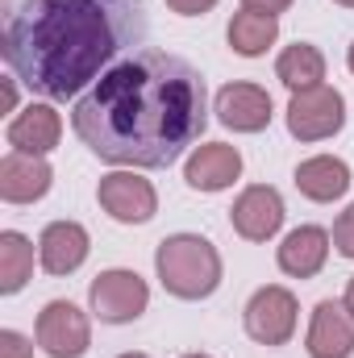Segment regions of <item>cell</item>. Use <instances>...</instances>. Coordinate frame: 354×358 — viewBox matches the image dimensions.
<instances>
[{
	"instance_id": "obj_16",
	"label": "cell",
	"mask_w": 354,
	"mask_h": 358,
	"mask_svg": "<svg viewBox=\"0 0 354 358\" xmlns=\"http://www.w3.org/2000/svg\"><path fill=\"white\" fill-rule=\"evenodd\" d=\"M330 234L321 229V225H296L283 242H279V250H275V263L283 275H292V279H313V275H321L325 267V259H330Z\"/></svg>"
},
{
	"instance_id": "obj_13",
	"label": "cell",
	"mask_w": 354,
	"mask_h": 358,
	"mask_svg": "<svg viewBox=\"0 0 354 358\" xmlns=\"http://www.w3.org/2000/svg\"><path fill=\"white\" fill-rule=\"evenodd\" d=\"M4 138H8V150L42 155V159H46V155L59 146V138H63V117H59L46 100H34V104H25V108L8 121Z\"/></svg>"
},
{
	"instance_id": "obj_19",
	"label": "cell",
	"mask_w": 354,
	"mask_h": 358,
	"mask_svg": "<svg viewBox=\"0 0 354 358\" xmlns=\"http://www.w3.org/2000/svg\"><path fill=\"white\" fill-rule=\"evenodd\" d=\"M225 38H229V50H234V55L259 59V55H267V46H275V38H279V17L255 13V8H238V13L229 17Z\"/></svg>"
},
{
	"instance_id": "obj_30",
	"label": "cell",
	"mask_w": 354,
	"mask_h": 358,
	"mask_svg": "<svg viewBox=\"0 0 354 358\" xmlns=\"http://www.w3.org/2000/svg\"><path fill=\"white\" fill-rule=\"evenodd\" d=\"M334 4H342V8H354V0H334Z\"/></svg>"
},
{
	"instance_id": "obj_27",
	"label": "cell",
	"mask_w": 354,
	"mask_h": 358,
	"mask_svg": "<svg viewBox=\"0 0 354 358\" xmlns=\"http://www.w3.org/2000/svg\"><path fill=\"white\" fill-rule=\"evenodd\" d=\"M346 67L354 71V42H351V50H346Z\"/></svg>"
},
{
	"instance_id": "obj_3",
	"label": "cell",
	"mask_w": 354,
	"mask_h": 358,
	"mask_svg": "<svg viewBox=\"0 0 354 358\" xmlns=\"http://www.w3.org/2000/svg\"><path fill=\"white\" fill-rule=\"evenodd\" d=\"M155 271L159 283L176 300H208L221 287V255L208 238L200 234H171L155 250Z\"/></svg>"
},
{
	"instance_id": "obj_8",
	"label": "cell",
	"mask_w": 354,
	"mask_h": 358,
	"mask_svg": "<svg viewBox=\"0 0 354 358\" xmlns=\"http://www.w3.org/2000/svg\"><path fill=\"white\" fill-rule=\"evenodd\" d=\"M96 200L100 208L121 221V225H146L155 213H159V192L150 179H142L134 167H121V171H108V176L96 183Z\"/></svg>"
},
{
	"instance_id": "obj_26",
	"label": "cell",
	"mask_w": 354,
	"mask_h": 358,
	"mask_svg": "<svg viewBox=\"0 0 354 358\" xmlns=\"http://www.w3.org/2000/svg\"><path fill=\"white\" fill-rule=\"evenodd\" d=\"M342 304L351 308V317H354V275H351V283H346V296H342Z\"/></svg>"
},
{
	"instance_id": "obj_17",
	"label": "cell",
	"mask_w": 354,
	"mask_h": 358,
	"mask_svg": "<svg viewBox=\"0 0 354 358\" xmlns=\"http://www.w3.org/2000/svg\"><path fill=\"white\" fill-rule=\"evenodd\" d=\"M296 187L313 204H334L351 192V167L338 155H313L296 167Z\"/></svg>"
},
{
	"instance_id": "obj_29",
	"label": "cell",
	"mask_w": 354,
	"mask_h": 358,
	"mask_svg": "<svg viewBox=\"0 0 354 358\" xmlns=\"http://www.w3.org/2000/svg\"><path fill=\"white\" fill-rule=\"evenodd\" d=\"M179 358H213V355H200V350H196V355H179Z\"/></svg>"
},
{
	"instance_id": "obj_23",
	"label": "cell",
	"mask_w": 354,
	"mask_h": 358,
	"mask_svg": "<svg viewBox=\"0 0 354 358\" xmlns=\"http://www.w3.org/2000/svg\"><path fill=\"white\" fill-rule=\"evenodd\" d=\"M167 8L179 17H204L208 8H217V0H167Z\"/></svg>"
},
{
	"instance_id": "obj_9",
	"label": "cell",
	"mask_w": 354,
	"mask_h": 358,
	"mask_svg": "<svg viewBox=\"0 0 354 358\" xmlns=\"http://www.w3.org/2000/svg\"><path fill=\"white\" fill-rule=\"evenodd\" d=\"M229 225L246 242H271L283 225V196L271 183H250L229 208Z\"/></svg>"
},
{
	"instance_id": "obj_5",
	"label": "cell",
	"mask_w": 354,
	"mask_h": 358,
	"mask_svg": "<svg viewBox=\"0 0 354 358\" xmlns=\"http://www.w3.org/2000/svg\"><path fill=\"white\" fill-rule=\"evenodd\" d=\"M88 304H92V317H100L104 325H129V321H138L146 313L150 287H146V279L138 271L108 267L92 279Z\"/></svg>"
},
{
	"instance_id": "obj_18",
	"label": "cell",
	"mask_w": 354,
	"mask_h": 358,
	"mask_svg": "<svg viewBox=\"0 0 354 358\" xmlns=\"http://www.w3.org/2000/svg\"><path fill=\"white\" fill-rule=\"evenodd\" d=\"M275 80L288 92H309L317 84H325V55L313 42H292L279 50L275 59Z\"/></svg>"
},
{
	"instance_id": "obj_15",
	"label": "cell",
	"mask_w": 354,
	"mask_h": 358,
	"mask_svg": "<svg viewBox=\"0 0 354 358\" xmlns=\"http://www.w3.org/2000/svg\"><path fill=\"white\" fill-rule=\"evenodd\" d=\"M238 176H242V155L229 142H204L183 163V179L196 192H225V187H234Z\"/></svg>"
},
{
	"instance_id": "obj_10",
	"label": "cell",
	"mask_w": 354,
	"mask_h": 358,
	"mask_svg": "<svg viewBox=\"0 0 354 358\" xmlns=\"http://www.w3.org/2000/svg\"><path fill=\"white\" fill-rule=\"evenodd\" d=\"M217 121L234 134H263L275 117V104H271V92L259 84H225L217 92Z\"/></svg>"
},
{
	"instance_id": "obj_24",
	"label": "cell",
	"mask_w": 354,
	"mask_h": 358,
	"mask_svg": "<svg viewBox=\"0 0 354 358\" xmlns=\"http://www.w3.org/2000/svg\"><path fill=\"white\" fill-rule=\"evenodd\" d=\"M242 8H255V13H271V17H279V13L292 8V0H242Z\"/></svg>"
},
{
	"instance_id": "obj_20",
	"label": "cell",
	"mask_w": 354,
	"mask_h": 358,
	"mask_svg": "<svg viewBox=\"0 0 354 358\" xmlns=\"http://www.w3.org/2000/svg\"><path fill=\"white\" fill-rule=\"evenodd\" d=\"M34 279V242L17 229L0 234V292L17 296Z\"/></svg>"
},
{
	"instance_id": "obj_11",
	"label": "cell",
	"mask_w": 354,
	"mask_h": 358,
	"mask_svg": "<svg viewBox=\"0 0 354 358\" xmlns=\"http://www.w3.org/2000/svg\"><path fill=\"white\" fill-rule=\"evenodd\" d=\"M309 358H351L354 355V317L342 300H321L313 308L309 334H304Z\"/></svg>"
},
{
	"instance_id": "obj_25",
	"label": "cell",
	"mask_w": 354,
	"mask_h": 358,
	"mask_svg": "<svg viewBox=\"0 0 354 358\" xmlns=\"http://www.w3.org/2000/svg\"><path fill=\"white\" fill-rule=\"evenodd\" d=\"M0 104H4V113H17V76L0 80Z\"/></svg>"
},
{
	"instance_id": "obj_12",
	"label": "cell",
	"mask_w": 354,
	"mask_h": 358,
	"mask_svg": "<svg viewBox=\"0 0 354 358\" xmlns=\"http://www.w3.org/2000/svg\"><path fill=\"white\" fill-rule=\"evenodd\" d=\"M92 238L80 221H50L38 238V263L46 275H76L88 263Z\"/></svg>"
},
{
	"instance_id": "obj_1",
	"label": "cell",
	"mask_w": 354,
	"mask_h": 358,
	"mask_svg": "<svg viewBox=\"0 0 354 358\" xmlns=\"http://www.w3.org/2000/svg\"><path fill=\"white\" fill-rule=\"evenodd\" d=\"M71 125L113 167H171L208 125L204 76L179 55L134 50L76 100Z\"/></svg>"
},
{
	"instance_id": "obj_6",
	"label": "cell",
	"mask_w": 354,
	"mask_h": 358,
	"mask_svg": "<svg viewBox=\"0 0 354 358\" xmlns=\"http://www.w3.org/2000/svg\"><path fill=\"white\" fill-rule=\"evenodd\" d=\"M34 338H38V350L46 358H84L88 346H92V321L80 304H71V300H50V304L38 313Z\"/></svg>"
},
{
	"instance_id": "obj_7",
	"label": "cell",
	"mask_w": 354,
	"mask_h": 358,
	"mask_svg": "<svg viewBox=\"0 0 354 358\" xmlns=\"http://www.w3.org/2000/svg\"><path fill=\"white\" fill-rule=\"evenodd\" d=\"M242 321H246V334L259 346H288L292 334H296V321H300V304H296V296L288 287L267 283L246 300Z\"/></svg>"
},
{
	"instance_id": "obj_22",
	"label": "cell",
	"mask_w": 354,
	"mask_h": 358,
	"mask_svg": "<svg viewBox=\"0 0 354 358\" xmlns=\"http://www.w3.org/2000/svg\"><path fill=\"white\" fill-rule=\"evenodd\" d=\"M0 358H34V342L17 329H0Z\"/></svg>"
},
{
	"instance_id": "obj_14",
	"label": "cell",
	"mask_w": 354,
	"mask_h": 358,
	"mask_svg": "<svg viewBox=\"0 0 354 358\" xmlns=\"http://www.w3.org/2000/svg\"><path fill=\"white\" fill-rule=\"evenodd\" d=\"M55 171L42 155H21V150H8L0 159V200L4 204H34L50 192Z\"/></svg>"
},
{
	"instance_id": "obj_4",
	"label": "cell",
	"mask_w": 354,
	"mask_h": 358,
	"mask_svg": "<svg viewBox=\"0 0 354 358\" xmlns=\"http://www.w3.org/2000/svg\"><path fill=\"white\" fill-rule=\"evenodd\" d=\"M283 117H288V134L296 142H325V138L342 134V125H346V96L330 84L292 92Z\"/></svg>"
},
{
	"instance_id": "obj_2",
	"label": "cell",
	"mask_w": 354,
	"mask_h": 358,
	"mask_svg": "<svg viewBox=\"0 0 354 358\" xmlns=\"http://www.w3.org/2000/svg\"><path fill=\"white\" fill-rule=\"evenodd\" d=\"M146 38L142 0H21L4 25V63L29 92L71 100Z\"/></svg>"
},
{
	"instance_id": "obj_28",
	"label": "cell",
	"mask_w": 354,
	"mask_h": 358,
	"mask_svg": "<svg viewBox=\"0 0 354 358\" xmlns=\"http://www.w3.org/2000/svg\"><path fill=\"white\" fill-rule=\"evenodd\" d=\"M117 358H150V355H138V350H129V355H117Z\"/></svg>"
},
{
	"instance_id": "obj_21",
	"label": "cell",
	"mask_w": 354,
	"mask_h": 358,
	"mask_svg": "<svg viewBox=\"0 0 354 358\" xmlns=\"http://www.w3.org/2000/svg\"><path fill=\"white\" fill-rule=\"evenodd\" d=\"M334 250L354 263V204H346L334 221Z\"/></svg>"
}]
</instances>
